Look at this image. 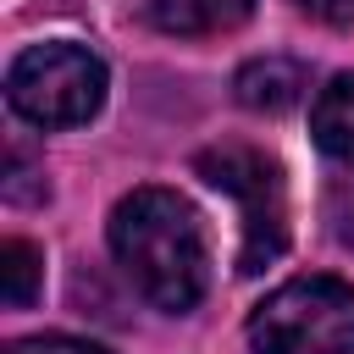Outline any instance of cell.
<instances>
[{
    "mask_svg": "<svg viewBox=\"0 0 354 354\" xmlns=\"http://www.w3.org/2000/svg\"><path fill=\"white\" fill-rule=\"evenodd\" d=\"M111 254L155 310L183 315L205 299V232L171 188H133L111 210Z\"/></svg>",
    "mask_w": 354,
    "mask_h": 354,
    "instance_id": "6da1fadb",
    "label": "cell"
},
{
    "mask_svg": "<svg viewBox=\"0 0 354 354\" xmlns=\"http://www.w3.org/2000/svg\"><path fill=\"white\" fill-rule=\"evenodd\" d=\"M254 354H354V288L337 277L282 282L249 315Z\"/></svg>",
    "mask_w": 354,
    "mask_h": 354,
    "instance_id": "7a4b0ae2",
    "label": "cell"
},
{
    "mask_svg": "<svg viewBox=\"0 0 354 354\" xmlns=\"http://www.w3.org/2000/svg\"><path fill=\"white\" fill-rule=\"evenodd\" d=\"M194 171L216 188L238 199V221H243V243H238V271L254 277L266 271L282 249H288V188H282V166L249 144H221L205 149L194 160Z\"/></svg>",
    "mask_w": 354,
    "mask_h": 354,
    "instance_id": "3957f363",
    "label": "cell"
},
{
    "mask_svg": "<svg viewBox=\"0 0 354 354\" xmlns=\"http://www.w3.org/2000/svg\"><path fill=\"white\" fill-rule=\"evenodd\" d=\"M6 100L33 127H77L105 100V66L83 44H33L6 72Z\"/></svg>",
    "mask_w": 354,
    "mask_h": 354,
    "instance_id": "277c9868",
    "label": "cell"
},
{
    "mask_svg": "<svg viewBox=\"0 0 354 354\" xmlns=\"http://www.w3.org/2000/svg\"><path fill=\"white\" fill-rule=\"evenodd\" d=\"M304 88H310V72L299 66V61H288V55H260V61H249V66H238V77H232V94H238V105H249V111H293L299 100H304Z\"/></svg>",
    "mask_w": 354,
    "mask_h": 354,
    "instance_id": "5b68a950",
    "label": "cell"
},
{
    "mask_svg": "<svg viewBox=\"0 0 354 354\" xmlns=\"http://www.w3.org/2000/svg\"><path fill=\"white\" fill-rule=\"evenodd\" d=\"M254 0H149V22L177 39H205V33H232L249 22Z\"/></svg>",
    "mask_w": 354,
    "mask_h": 354,
    "instance_id": "8992f818",
    "label": "cell"
},
{
    "mask_svg": "<svg viewBox=\"0 0 354 354\" xmlns=\"http://www.w3.org/2000/svg\"><path fill=\"white\" fill-rule=\"evenodd\" d=\"M310 133H315V144H321L332 160L354 166V72L332 77V83L315 94V105H310Z\"/></svg>",
    "mask_w": 354,
    "mask_h": 354,
    "instance_id": "52a82bcc",
    "label": "cell"
},
{
    "mask_svg": "<svg viewBox=\"0 0 354 354\" xmlns=\"http://www.w3.org/2000/svg\"><path fill=\"white\" fill-rule=\"evenodd\" d=\"M0 277H6V304H11V310H28L33 293H39V277H44L39 249H33L28 238H6V243H0Z\"/></svg>",
    "mask_w": 354,
    "mask_h": 354,
    "instance_id": "ba28073f",
    "label": "cell"
},
{
    "mask_svg": "<svg viewBox=\"0 0 354 354\" xmlns=\"http://www.w3.org/2000/svg\"><path fill=\"white\" fill-rule=\"evenodd\" d=\"M33 177H44V171L28 160L22 144H11V149H6V183H0L6 199H11V205H33V199H44V183H33Z\"/></svg>",
    "mask_w": 354,
    "mask_h": 354,
    "instance_id": "9c48e42d",
    "label": "cell"
},
{
    "mask_svg": "<svg viewBox=\"0 0 354 354\" xmlns=\"http://www.w3.org/2000/svg\"><path fill=\"white\" fill-rule=\"evenodd\" d=\"M6 354H105V348H100V343H83V337L50 332V337H22V343H11Z\"/></svg>",
    "mask_w": 354,
    "mask_h": 354,
    "instance_id": "30bf717a",
    "label": "cell"
},
{
    "mask_svg": "<svg viewBox=\"0 0 354 354\" xmlns=\"http://www.w3.org/2000/svg\"><path fill=\"white\" fill-rule=\"evenodd\" d=\"M304 17H315V22H326V28H348L354 22V0H293Z\"/></svg>",
    "mask_w": 354,
    "mask_h": 354,
    "instance_id": "8fae6325",
    "label": "cell"
}]
</instances>
